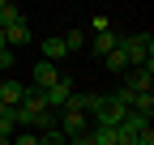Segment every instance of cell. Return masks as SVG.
Here are the masks:
<instances>
[{
  "label": "cell",
  "mask_w": 154,
  "mask_h": 145,
  "mask_svg": "<svg viewBox=\"0 0 154 145\" xmlns=\"http://www.w3.org/2000/svg\"><path fill=\"white\" fill-rule=\"evenodd\" d=\"M60 43H64V51L73 56V51H86V43H90V39H86L82 30H69V34H60Z\"/></svg>",
  "instance_id": "10"
},
{
  "label": "cell",
  "mask_w": 154,
  "mask_h": 145,
  "mask_svg": "<svg viewBox=\"0 0 154 145\" xmlns=\"http://www.w3.org/2000/svg\"><path fill=\"white\" fill-rule=\"evenodd\" d=\"M5 43H9V51H13V47H26V43H30V22H26V17H22L17 26H9V30H5Z\"/></svg>",
  "instance_id": "7"
},
{
  "label": "cell",
  "mask_w": 154,
  "mask_h": 145,
  "mask_svg": "<svg viewBox=\"0 0 154 145\" xmlns=\"http://www.w3.org/2000/svg\"><path fill=\"white\" fill-rule=\"evenodd\" d=\"M90 26H94V34H107V30H111V22H107V17H94Z\"/></svg>",
  "instance_id": "15"
},
{
  "label": "cell",
  "mask_w": 154,
  "mask_h": 145,
  "mask_svg": "<svg viewBox=\"0 0 154 145\" xmlns=\"http://www.w3.org/2000/svg\"><path fill=\"white\" fill-rule=\"evenodd\" d=\"M86 47H90L94 56L103 60V56H111V51L120 47V34H116V30H107V34H94V43H86Z\"/></svg>",
  "instance_id": "6"
},
{
  "label": "cell",
  "mask_w": 154,
  "mask_h": 145,
  "mask_svg": "<svg viewBox=\"0 0 154 145\" xmlns=\"http://www.w3.org/2000/svg\"><path fill=\"white\" fill-rule=\"evenodd\" d=\"M73 94H77V90H73V81H69V77H60L51 90H43V102H47V111H60V107H64Z\"/></svg>",
  "instance_id": "5"
},
{
  "label": "cell",
  "mask_w": 154,
  "mask_h": 145,
  "mask_svg": "<svg viewBox=\"0 0 154 145\" xmlns=\"http://www.w3.org/2000/svg\"><path fill=\"white\" fill-rule=\"evenodd\" d=\"M0 51H9V43H5V30H0Z\"/></svg>",
  "instance_id": "16"
},
{
  "label": "cell",
  "mask_w": 154,
  "mask_h": 145,
  "mask_svg": "<svg viewBox=\"0 0 154 145\" xmlns=\"http://www.w3.org/2000/svg\"><path fill=\"white\" fill-rule=\"evenodd\" d=\"M0 81H5V77H0Z\"/></svg>",
  "instance_id": "18"
},
{
  "label": "cell",
  "mask_w": 154,
  "mask_h": 145,
  "mask_svg": "<svg viewBox=\"0 0 154 145\" xmlns=\"http://www.w3.org/2000/svg\"><path fill=\"white\" fill-rule=\"evenodd\" d=\"M9 145H38V132H13Z\"/></svg>",
  "instance_id": "12"
},
{
  "label": "cell",
  "mask_w": 154,
  "mask_h": 145,
  "mask_svg": "<svg viewBox=\"0 0 154 145\" xmlns=\"http://www.w3.org/2000/svg\"><path fill=\"white\" fill-rule=\"evenodd\" d=\"M128 120V107L120 102V98H103V107H99V115H94V128H120V124Z\"/></svg>",
  "instance_id": "2"
},
{
  "label": "cell",
  "mask_w": 154,
  "mask_h": 145,
  "mask_svg": "<svg viewBox=\"0 0 154 145\" xmlns=\"http://www.w3.org/2000/svg\"><path fill=\"white\" fill-rule=\"evenodd\" d=\"M69 51H64V43H60V34H51V39H43V56L38 60H47V64H56V60H64Z\"/></svg>",
  "instance_id": "8"
},
{
  "label": "cell",
  "mask_w": 154,
  "mask_h": 145,
  "mask_svg": "<svg viewBox=\"0 0 154 145\" xmlns=\"http://www.w3.org/2000/svg\"><path fill=\"white\" fill-rule=\"evenodd\" d=\"M26 94H30V85H26V81H13V77H5V81H0V102L9 107V111H17Z\"/></svg>",
  "instance_id": "4"
},
{
  "label": "cell",
  "mask_w": 154,
  "mask_h": 145,
  "mask_svg": "<svg viewBox=\"0 0 154 145\" xmlns=\"http://www.w3.org/2000/svg\"><path fill=\"white\" fill-rule=\"evenodd\" d=\"M103 64H107V72H128V60H124V51L116 47L111 56H103Z\"/></svg>",
  "instance_id": "11"
},
{
  "label": "cell",
  "mask_w": 154,
  "mask_h": 145,
  "mask_svg": "<svg viewBox=\"0 0 154 145\" xmlns=\"http://www.w3.org/2000/svg\"><path fill=\"white\" fill-rule=\"evenodd\" d=\"M56 81H60V68L47 64V60H34V68H30V90H38V94H43V90H51Z\"/></svg>",
  "instance_id": "3"
},
{
  "label": "cell",
  "mask_w": 154,
  "mask_h": 145,
  "mask_svg": "<svg viewBox=\"0 0 154 145\" xmlns=\"http://www.w3.org/2000/svg\"><path fill=\"white\" fill-rule=\"evenodd\" d=\"M120 51H124L128 68L154 64V39H150V34H124V39H120Z\"/></svg>",
  "instance_id": "1"
},
{
  "label": "cell",
  "mask_w": 154,
  "mask_h": 145,
  "mask_svg": "<svg viewBox=\"0 0 154 145\" xmlns=\"http://www.w3.org/2000/svg\"><path fill=\"white\" fill-rule=\"evenodd\" d=\"M137 145H154V128H150V124H146L141 132H137Z\"/></svg>",
  "instance_id": "14"
},
{
  "label": "cell",
  "mask_w": 154,
  "mask_h": 145,
  "mask_svg": "<svg viewBox=\"0 0 154 145\" xmlns=\"http://www.w3.org/2000/svg\"><path fill=\"white\" fill-rule=\"evenodd\" d=\"M0 115H9V107H5V102H0Z\"/></svg>",
  "instance_id": "17"
},
{
  "label": "cell",
  "mask_w": 154,
  "mask_h": 145,
  "mask_svg": "<svg viewBox=\"0 0 154 145\" xmlns=\"http://www.w3.org/2000/svg\"><path fill=\"white\" fill-rule=\"evenodd\" d=\"M38 145H69L60 132H47V137H38Z\"/></svg>",
  "instance_id": "13"
},
{
  "label": "cell",
  "mask_w": 154,
  "mask_h": 145,
  "mask_svg": "<svg viewBox=\"0 0 154 145\" xmlns=\"http://www.w3.org/2000/svg\"><path fill=\"white\" fill-rule=\"evenodd\" d=\"M22 9H17V4H9V0H0V30H9V26H17V22H22Z\"/></svg>",
  "instance_id": "9"
}]
</instances>
